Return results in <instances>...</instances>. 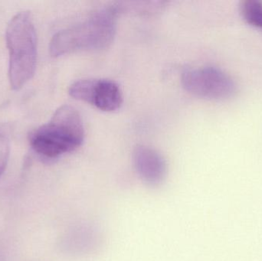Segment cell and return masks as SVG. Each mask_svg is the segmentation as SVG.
I'll use <instances>...</instances> for the list:
<instances>
[{
	"label": "cell",
	"mask_w": 262,
	"mask_h": 261,
	"mask_svg": "<svg viewBox=\"0 0 262 261\" xmlns=\"http://www.w3.org/2000/svg\"><path fill=\"white\" fill-rule=\"evenodd\" d=\"M118 12L115 6L99 9L84 21L57 32L50 41L51 56L107 47L116 34Z\"/></svg>",
	"instance_id": "obj_1"
},
{
	"label": "cell",
	"mask_w": 262,
	"mask_h": 261,
	"mask_svg": "<svg viewBox=\"0 0 262 261\" xmlns=\"http://www.w3.org/2000/svg\"><path fill=\"white\" fill-rule=\"evenodd\" d=\"M84 128L77 110L69 105L60 107L49 122L29 134L32 148L48 159H55L82 145Z\"/></svg>",
	"instance_id": "obj_2"
},
{
	"label": "cell",
	"mask_w": 262,
	"mask_h": 261,
	"mask_svg": "<svg viewBox=\"0 0 262 261\" xmlns=\"http://www.w3.org/2000/svg\"><path fill=\"white\" fill-rule=\"evenodd\" d=\"M6 40L9 83L12 90H18L32 79L36 68L37 35L29 12H19L11 18Z\"/></svg>",
	"instance_id": "obj_3"
},
{
	"label": "cell",
	"mask_w": 262,
	"mask_h": 261,
	"mask_svg": "<svg viewBox=\"0 0 262 261\" xmlns=\"http://www.w3.org/2000/svg\"><path fill=\"white\" fill-rule=\"evenodd\" d=\"M183 88L194 96L212 101L232 98L236 93V84L230 76L215 67L186 69L183 72Z\"/></svg>",
	"instance_id": "obj_4"
},
{
	"label": "cell",
	"mask_w": 262,
	"mask_h": 261,
	"mask_svg": "<svg viewBox=\"0 0 262 261\" xmlns=\"http://www.w3.org/2000/svg\"><path fill=\"white\" fill-rule=\"evenodd\" d=\"M69 93L74 99L92 104L102 111H115L123 104L121 88L111 80H79L70 86Z\"/></svg>",
	"instance_id": "obj_5"
},
{
	"label": "cell",
	"mask_w": 262,
	"mask_h": 261,
	"mask_svg": "<svg viewBox=\"0 0 262 261\" xmlns=\"http://www.w3.org/2000/svg\"><path fill=\"white\" fill-rule=\"evenodd\" d=\"M132 159L139 177L149 186H158L166 179L167 173L166 161L154 149L144 145H137L133 150Z\"/></svg>",
	"instance_id": "obj_6"
},
{
	"label": "cell",
	"mask_w": 262,
	"mask_h": 261,
	"mask_svg": "<svg viewBox=\"0 0 262 261\" xmlns=\"http://www.w3.org/2000/svg\"><path fill=\"white\" fill-rule=\"evenodd\" d=\"M240 11L242 16L248 24L262 29V2L245 0L241 3Z\"/></svg>",
	"instance_id": "obj_7"
},
{
	"label": "cell",
	"mask_w": 262,
	"mask_h": 261,
	"mask_svg": "<svg viewBox=\"0 0 262 261\" xmlns=\"http://www.w3.org/2000/svg\"><path fill=\"white\" fill-rule=\"evenodd\" d=\"M10 153V141L7 133L0 130V177L6 170Z\"/></svg>",
	"instance_id": "obj_8"
}]
</instances>
